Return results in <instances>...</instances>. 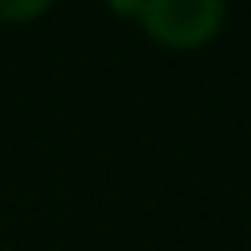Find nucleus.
<instances>
[{
  "label": "nucleus",
  "instance_id": "obj_1",
  "mask_svg": "<svg viewBox=\"0 0 251 251\" xmlns=\"http://www.w3.org/2000/svg\"><path fill=\"white\" fill-rule=\"evenodd\" d=\"M133 20L157 47L200 51L224 31L227 0H137Z\"/></svg>",
  "mask_w": 251,
  "mask_h": 251
},
{
  "label": "nucleus",
  "instance_id": "obj_2",
  "mask_svg": "<svg viewBox=\"0 0 251 251\" xmlns=\"http://www.w3.org/2000/svg\"><path fill=\"white\" fill-rule=\"evenodd\" d=\"M55 0H0V24H31Z\"/></svg>",
  "mask_w": 251,
  "mask_h": 251
},
{
  "label": "nucleus",
  "instance_id": "obj_3",
  "mask_svg": "<svg viewBox=\"0 0 251 251\" xmlns=\"http://www.w3.org/2000/svg\"><path fill=\"white\" fill-rule=\"evenodd\" d=\"M106 4H110L114 12H122V16H133V12H137V0H106Z\"/></svg>",
  "mask_w": 251,
  "mask_h": 251
},
{
  "label": "nucleus",
  "instance_id": "obj_4",
  "mask_svg": "<svg viewBox=\"0 0 251 251\" xmlns=\"http://www.w3.org/2000/svg\"><path fill=\"white\" fill-rule=\"evenodd\" d=\"M0 251H8V247H0Z\"/></svg>",
  "mask_w": 251,
  "mask_h": 251
}]
</instances>
